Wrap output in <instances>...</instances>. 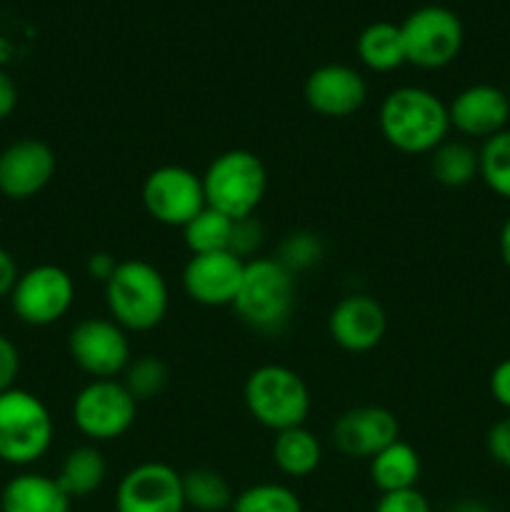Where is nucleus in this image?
Returning <instances> with one entry per match:
<instances>
[{"instance_id":"obj_36","label":"nucleus","mask_w":510,"mask_h":512,"mask_svg":"<svg viewBox=\"0 0 510 512\" xmlns=\"http://www.w3.org/2000/svg\"><path fill=\"white\" fill-rule=\"evenodd\" d=\"M120 260L115 258L113 253H93L88 258V265H85V270H88V275L93 280H98V283H108L110 275L115 273V268H118Z\"/></svg>"},{"instance_id":"obj_4","label":"nucleus","mask_w":510,"mask_h":512,"mask_svg":"<svg viewBox=\"0 0 510 512\" xmlns=\"http://www.w3.org/2000/svg\"><path fill=\"white\" fill-rule=\"evenodd\" d=\"M243 400L250 418L263 428L280 433L308 423L313 398L310 388L288 365H260L245 378Z\"/></svg>"},{"instance_id":"obj_13","label":"nucleus","mask_w":510,"mask_h":512,"mask_svg":"<svg viewBox=\"0 0 510 512\" xmlns=\"http://www.w3.org/2000/svg\"><path fill=\"white\" fill-rule=\"evenodd\" d=\"M328 333L345 353H370L388 333V315L373 295H345L330 310Z\"/></svg>"},{"instance_id":"obj_39","label":"nucleus","mask_w":510,"mask_h":512,"mask_svg":"<svg viewBox=\"0 0 510 512\" xmlns=\"http://www.w3.org/2000/svg\"><path fill=\"white\" fill-rule=\"evenodd\" d=\"M448 512H493L488 503H483V500H475V498H465V500H458L455 505H450Z\"/></svg>"},{"instance_id":"obj_5","label":"nucleus","mask_w":510,"mask_h":512,"mask_svg":"<svg viewBox=\"0 0 510 512\" xmlns=\"http://www.w3.org/2000/svg\"><path fill=\"white\" fill-rule=\"evenodd\" d=\"M203 190L208 208L240 220L258 213L268 193V170L263 160L243 148L225 150L215 155L205 168Z\"/></svg>"},{"instance_id":"obj_26","label":"nucleus","mask_w":510,"mask_h":512,"mask_svg":"<svg viewBox=\"0 0 510 512\" xmlns=\"http://www.w3.org/2000/svg\"><path fill=\"white\" fill-rule=\"evenodd\" d=\"M230 233H233V218L208 208V205L183 228L190 255L230 250Z\"/></svg>"},{"instance_id":"obj_22","label":"nucleus","mask_w":510,"mask_h":512,"mask_svg":"<svg viewBox=\"0 0 510 512\" xmlns=\"http://www.w3.org/2000/svg\"><path fill=\"white\" fill-rule=\"evenodd\" d=\"M270 453H273L275 468L283 475H288V478H308L320 468L323 445L305 425H300V428L275 433Z\"/></svg>"},{"instance_id":"obj_15","label":"nucleus","mask_w":510,"mask_h":512,"mask_svg":"<svg viewBox=\"0 0 510 512\" xmlns=\"http://www.w3.org/2000/svg\"><path fill=\"white\" fill-rule=\"evenodd\" d=\"M58 158L53 148L38 138L10 143L0 153V193L10 200L35 198L53 180Z\"/></svg>"},{"instance_id":"obj_29","label":"nucleus","mask_w":510,"mask_h":512,"mask_svg":"<svg viewBox=\"0 0 510 512\" xmlns=\"http://www.w3.org/2000/svg\"><path fill=\"white\" fill-rule=\"evenodd\" d=\"M230 512H303V503L288 485L258 483L235 495Z\"/></svg>"},{"instance_id":"obj_35","label":"nucleus","mask_w":510,"mask_h":512,"mask_svg":"<svg viewBox=\"0 0 510 512\" xmlns=\"http://www.w3.org/2000/svg\"><path fill=\"white\" fill-rule=\"evenodd\" d=\"M490 395L500 408L510 410V358L500 360L490 373Z\"/></svg>"},{"instance_id":"obj_9","label":"nucleus","mask_w":510,"mask_h":512,"mask_svg":"<svg viewBox=\"0 0 510 512\" xmlns=\"http://www.w3.org/2000/svg\"><path fill=\"white\" fill-rule=\"evenodd\" d=\"M75 300V283L60 265L43 263L20 273L10 305L20 323L33 328H48L68 315Z\"/></svg>"},{"instance_id":"obj_21","label":"nucleus","mask_w":510,"mask_h":512,"mask_svg":"<svg viewBox=\"0 0 510 512\" xmlns=\"http://www.w3.org/2000/svg\"><path fill=\"white\" fill-rule=\"evenodd\" d=\"M105 478H108V463L95 445H78V448L70 450L60 463L58 475H55V480L70 500L98 493Z\"/></svg>"},{"instance_id":"obj_25","label":"nucleus","mask_w":510,"mask_h":512,"mask_svg":"<svg viewBox=\"0 0 510 512\" xmlns=\"http://www.w3.org/2000/svg\"><path fill=\"white\" fill-rule=\"evenodd\" d=\"M185 508L198 512H225L235 495L223 473L213 468H195L183 475Z\"/></svg>"},{"instance_id":"obj_38","label":"nucleus","mask_w":510,"mask_h":512,"mask_svg":"<svg viewBox=\"0 0 510 512\" xmlns=\"http://www.w3.org/2000/svg\"><path fill=\"white\" fill-rule=\"evenodd\" d=\"M18 108V88L5 70H0V120L10 118Z\"/></svg>"},{"instance_id":"obj_6","label":"nucleus","mask_w":510,"mask_h":512,"mask_svg":"<svg viewBox=\"0 0 510 512\" xmlns=\"http://www.w3.org/2000/svg\"><path fill=\"white\" fill-rule=\"evenodd\" d=\"M55 425L38 395L10 388L0 393V460L25 468L43 458L53 445Z\"/></svg>"},{"instance_id":"obj_30","label":"nucleus","mask_w":510,"mask_h":512,"mask_svg":"<svg viewBox=\"0 0 510 512\" xmlns=\"http://www.w3.org/2000/svg\"><path fill=\"white\" fill-rule=\"evenodd\" d=\"M325 245L320 240V235L308 233V230H298V233L285 235V240L280 243L278 255L275 258L285 265L293 275L310 270L313 265H318L323 260Z\"/></svg>"},{"instance_id":"obj_20","label":"nucleus","mask_w":510,"mask_h":512,"mask_svg":"<svg viewBox=\"0 0 510 512\" xmlns=\"http://www.w3.org/2000/svg\"><path fill=\"white\" fill-rule=\"evenodd\" d=\"M420 470L423 465H420L418 450L400 438L370 458V480L380 490V495L415 488Z\"/></svg>"},{"instance_id":"obj_3","label":"nucleus","mask_w":510,"mask_h":512,"mask_svg":"<svg viewBox=\"0 0 510 512\" xmlns=\"http://www.w3.org/2000/svg\"><path fill=\"white\" fill-rule=\"evenodd\" d=\"M105 305L115 323L128 333H148L168 315L170 290L165 275L140 258L120 260L105 283Z\"/></svg>"},{"instance_id":"obj_16","label":"nucleus","mask_w":510,"mask_h":512,"mask_svg":"<svg viewBox=\"0 0 510 512\" xmlns=\"http://www.w3.org/2000/svg\"><path fill=\"white\" fill-rule=\"evenodd\" d=\"M303 98L308 108L323 118H350L368 100V83L350 65L328 63L305 78Z\"/></svg>"},{"instance_id":"obj_41","label":"nucleus","mask_w":510,"mask_h":512,"mask_svg":"<svg viewBox=\"0 0 510 512\" xmlns=\"http://www.w3.org/2000/svg\"><path fill=\"white\" fill-rule=\"evenodd\" d=\"M505 93H508V98H510V85H508V90H505Z\"/></svg>"},{"instance_id":"obj_1","label":"nucleus","mask_w":510,"mask_h":512,"mask_svg":"<svg viewBox=\"0 0 510 512\" xmlns=\"http://www.w3.org/2000/svg\"><path fill=\"white\" fill-rule=\"evenodd\" d=\"M380 135L405 155H430L448 140V105L430 90L403 85L390 90L378 110Z\"/></svg>"},{"instance_id":"obj_11","label":"nucleus","mask_w":510,"mask_h":512,"mask_svg":"<svg viewBox=\"0 0 510 512\" xmlns=\"http://www.w3.org/2000/svg\"><path fill=\"white\" fill-rule=\"evenodd\" d=\"M68 353L93 380H115L133 360L128 330L113 318H85L70 330Z\"/></svg>"},{"instance_id":"obj_8","label":"nucleus","mask_w":510,"mask_h":512,"mask_svg":"<svg viewBox=\"0 0 510 512\" xmlns=\"http://www.w3.org/2000/svg\"><path fill=\"white\" fill-rule=\"evenodd\" d=\"M138 418V400L120 380H90L73 400V423L90 443H110L128 433Z\"/></svg>"},{"instance_id":"obj_12","label":"nucleus","mask_w":510,"mask_h":512,"mask_svg":"<svg viewBox=\"0 0 510 512\" xmlns=\"http://www.w3.org/2000/svg\"><path fill=\"white\" fill-rule=\"evenodd\" d=\"M118 512H185L183 475L168 463L148 460L120 478L115 493Z\"/></svg>"},{"instance_id":"obj_17","label":"nucleus","mask_w":510,"mask_h":512,"mask_svg":"<svg viewBox=\"0 0 510 512\" xmlns=\"http://www.w3.org/2000/svg\"><path fill=\"white\" fill-rule=\"evenodd\" d=\"M400 438L395 413L383 405H358L338 415L333 425V445L345 458L370 460Z\"/></svg>"},{"instance_id":"obj_10","label":"nucleus","mask_w":510,"mask_h":512,"mask_svg":"<svg viewBox=\"0 0 510 512\" xmlns=\"http://www.w3.org/2000/svg\"><path fill=\"white\" fill-rule=\"evenodd\" d=\"M143 208L155 223L183 230L205 208L203 178L183 165H160L143 180Z\"/></svg>"},{"instance_id":"obj_37","label":"nucleus","mask_w":510,"mask_h":512,"mask_svg":"<svg viewBox=\"0 0 510 512\" xmlns=\"http://www.w3.org/2000/svg\"><path fill=\"white\" fill-rule=\"evenodd\" d=\"M18 278H20L18 263H15V258L8 253V250L0 248V298H10Z\"/></svg>"},{"instance_id":"obj_32","label":"nucleus","mask_w":510,"mask_h":512,"mask_svg":"<svg viewBox=\"0 0 510 512\" xmlns=\"http://www.w3.org/2000/svg\"><path fill=\"white\" fill-rule=\"evenodd\" d=\"M373 512H433V508L418 488H410L398 490V493H383Z\"/></svg>"},{"instance_id":"obj_7","label":"nucleus","mask_w":510,"mask_h":512,"mask_svg":"<svg viewBox=\"0 0 510 512\" xmlns=\"http://www.w3.org/2000/svg\"><path fill=\"white\" fill-rule=\"evenodd\" d=\"M405 63L438 70L453 63L463 48V23L443 5H423L400 23Z\"/></svg>"},{"instance_id":"obj_27","label":"nucleus","mask_w":510,"mask_h":512,"mask_svg":"<svg viewBox=\"0 0 510 512\" xmlns=\"http://www.w3.org/2000/svg\"><path fill=\"white\" fill-rule=\"evenodd\" d=\"M120 383L125 385L130 395L140 403L160 398L170 383V368L158 355H138L128 363L125 373L120 375Z\"/></svg>"},{"instance_id":"obj_23","label":"nucleus","mask_w":510,"mask_h":512,"mask_svg":"<svg viewBox=\"0 0 510 512\" xmlns=\"http://www.w3.org/2000/svg\"><path fill=\"white\" fill-rule=\"evenodd\" d=\"M430 175L443 188H465L480 175L478 148L468 140H445L428 155Z\"/></svg>"},{"instance_id":"obj_24","label":"nucleus","mask_w":510,"mask_h":512,"mask_svg":"<svg viewBox=\"0 0 510 512\" xmlns=\"http://www.w3.org/2000/svg\"><path fill=\"white\" fill-rule=\"evenodd\" d=\"M358 58L365 68L375 70V73H390V70L405 65L400 25L388 23V20L370 23L358 35Z\"/></svg>"},{"instance_id":"obj_2","label":"nucleus","mask_w":510,"mask_h":512,"mask_svg":"<svg viewBox=\"0 0 510 512\" xmlns=\"http://www.w3.org/2000/svg\"><path fill=\"white\" fill-rule=\"evenodd\" d=\"M295 303V275L278 258H253L245 263L243 283L230 308L255 333L278 335L288 328Z\"/></svg>"},{"instance_id":"obj_14","label":"nucleus","mask_w":510,"mask_h":512,"mask_svg":"<svg viewBox=\"0 0 510 512\" xmlns=\"http://www.w3.org/2000/svg\"><path fill=\"white\" fill-rule=\"evenodd\" d=\"M248 260L238 258L230 250L220 253L190 255L183 268V290L193 303L205 308H225L233 305Z\"/></svg>"},{"instance_id":"obj_34","label":"nucleus","mask_w":510,"mask_h":512,"mask_svg":"<svg viewBox=\"0 0 510 512\" xmlns=\"http://www.w3.org/2000/svg\"><path fill=\"white\" fill-rule=\"evenodd\" d=\"M20 375V353L15 343L5 335H0V393L15 388V380Z\"/></svg>"},{"instance_id":"obj_18","label":"nucleus","mask_w":510,"mask_h":512,"mask_svg":"<svg viewBox=\"0 0 510 512\" xmlns=\"http://www.w3.org/2000/svg\"><path fill=\"white\" fill-rule=\"evenodd\" d=\"M450 130L463 138L488 140L503 133L510 123V98L490 83H475L460 90L448 103Z\"/></svg>"},{"instance_id":"obj_33","label":"nucleus","mask_w":510,"mask_h":512,"mask_svg":"<svg viewBox=\"0 0 510 512\" xmlns=\"http://www.w3.org/2000/svg\"><path fill=\"white\" fill-rule=\"evenodd\" d=\"M485 450L498 465L510 470V415L498 420L485 435Z\"/></svg>"},{"instance_id":"obj_19","label":"nucleus","mask_w":510,"mask_h":512,"mask_svg":"<svg viewBox=\"0 0 510 512\" xmlns=\"http://www.w3.org/2000/svg\"><path fill=\"white\" fill-rule=\"evenodd\" d=\"M73 500L58 480L43 473H20L0 493V512H70Z\"/></svg>"},{"instance_id":"obj_40","label":"nucleus","mask_w":510,"mask_h":512,"mask_svg":"<svg viewBox=\"0 0 510 512\" xmlns=\"http://www.w3.org/2000/svg\"><path fill=\"white\" fill-rule=\"evenodd\" d=\"M498 250H500V258H503V263L508 265V270H510V218L505 220L503 228H500Z\"/></svg>"},{"instance_id":"obj_28","label":"nucleus","mask_w":510,"mask_h":512,"mask_svg":"<svg viewBox=\"0 0 510 512\" xmlns=\"http://www.w3.org/2000/svg\"><path fill=\"white\" fill-rule=\"evenodd\" d=\"M480 175L478 178L493 190L498 198L510 200V128L493 138L483 140L478 148Z\"/></svg>"},{"instance_id":"obj_31","label":"nucleus","mask_w":510,"mask_h":512,"mask_svg":"<svg viewBox=\"0 0 510 512\" xmlns=\"http://www.w3.org/2000/svg\"><path fill=\"white\" fill-rule=\"evenodd\" d=\"M265 240V228L255 215L250 218L233 220V233H230V253L243 260H253L258 248Z\"/></svg>"}]
</instances>
